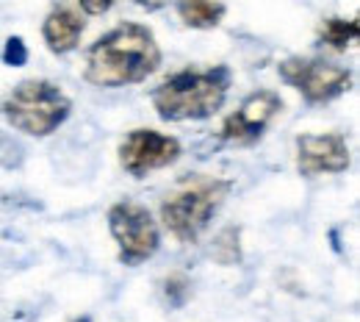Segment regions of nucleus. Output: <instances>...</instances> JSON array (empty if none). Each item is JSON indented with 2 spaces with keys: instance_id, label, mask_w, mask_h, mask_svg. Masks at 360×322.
<instances>
[{
  "instance_id": "nucleus-1",
  "label": "nucleus",
  "mask_w": 360,
  "mask_h": 322,
  "mask_svg": "<svg viewBox=\"0 0 360 322\" xmlns=\"http://www.w3.org/2000/svg\"><path fill=\"white\" fill-rule=\"evenodd\" d=\"M161 64V47L153 31L139 23H122L100 37L86 53V81L100 89L141 84Z\"/></svg>"
},
{
  "instance_id": "nucleus-2",
  "label": "nucleus",
  "mask_w": 360,
  "mask_h": 322,
  "mask_svg": "<svg viewBox=\"0 0 360 322\" xmlns=\"http://www.w3.org/2000/svg\"><path fill=\"white\" fill-rule=\"evenodd\" d=\"M233 75L225 64L208 70H180L153 92V106L161 120L183 123V120H205L217 114L227 100Z\"/></svg>"
},
{
  "instance_id": "nucleus-3",
  "label": "nucleus",
  "mask_w": 360,
  "mask_h": 322,
  "mask_svg": "<svg viewBox=\"0 0 360 322\" xmlns=\"http://www.w3.org/2000/svg\"><path fill=\"white\" fill-rule=\"evenodd\" d=\"M233 184L222 178L194 175L188 184H183L178 192H172L161 206V223L178 242H197L217 211L222 209L225 197L230 194Z\"/></svg>"
},
{
  "instance_id": "nucleus-4",
  "label": "nucleus",
  "mask_w": 360,
  "mask_h": 322,
  "mask_svg": "<svg viewBox=\"0 0 360 322\" xmlns=\"http://www.w3.org/2000/svg\"><path fill=\"white\" fill-rule=\"evenodd\" d=\"M3 117L28 137H47L70 117V97L50 81H22L3 100Z\"/></svg>"
},
{
  "instance_id": "nucleus-5",
  "label": "nucleus",
  "mask_w": 360,
  "mask_h": 322,
  "mask_svg": "<svg viewBox=\"0 0 360 322\" xmlns=\"http://www.w3.org/2000/svg\"><path fill=\"white\" fill-rule=\"evenodd\" d=\"M108 228L111 236L120 244V261L125 267H136L147 259L155 256L161 236H158V225L153 220V214L131 200H122L117 206H111L108 211Z\"/></svg>"
},
{
  "instance_id": "nucleus-6",
  "label": "nucleus",
  "mask_w": 360,
  "mask_h": 322,
  "mask_svg": "<svg viewBox=\"0 0 360 322\" xmlns=\"http://www.w3.org/2000/svg\"><path fill=\"white\" fill-rule=\"evenodd\" d=\"M280 78L294 87L308 103H330L352 87V70L324 61V58H285L280 67Z\"/></svg>"
},
{
  "instance_id": "nucleus-7",
  "label": "nucleus",
  "mask_w": 360,
  "mask_h": 322,
  "mask_svg": "<svg viewBox=\"0 0 360 322\" xmlns=\"http://www.w3.org/2000/svg\"><path fill=\"white\" fill-rule=\"evenodd\" d=\"M178 156V139L158 134L153 128H136L120 144V164L134 178H144L147 173H155V170H164V167L175 164Z\"/></svg>"
},
{
  "instance_id": "nucleus-8",
  "label": "nucleus",
  "mask_w": 360,
  "mask_h": 322,
  "mask_svg": "<svg viewBox=\"0 0 360 322\" xmlns=\"http://www.w3.org/2000/svg\"><path fill=\"white\" fill-rule=\"evenodd\" d=\"M283 111V97L271 89H258L222 123V139L227 144H252L264 137L271 120Z\"/></svg>"
},
{
  "instance_id": "nucleus-9",
  "label": "nucleus",
  "mask_w": 360,
  "mask_h": 322,
  "mask_svg": "<svg viewBox=\"0 0 360 322\" xmlns=\"http://www.w3.org/2000/svg\"><path fill=\"white\" fill-rule=\"evenodd\" d=\"M349 144L341 134H305L297 139V170L305 178L349 170Z\"/></svg>"
},
{
  "instance_id": "nucleus-10",
  "label": "nucleus",
  "mask_w": 360,
  "mask_h": 322,
  "mask_svg": "<svg viewBox=\"0 0 360 322\" xmlns=\"http://www.w3.org/2000/svg\"><path fill=\"white\" fill-rule=\"evenodd\" d=\"M42 37H45L47 47L53 53H70V50L78 47L81 37H84V20L72 8H67V6L53 8L45 17Z\"/></svg>"
},
{
  "instance_id": "nucleus-11",
  "label": "nucleus",
  "mask_w": 360,
  "mask_h": 322,
  "mask_svg": "<svg viewBox=\"0 0 360 322\" xmlns=\"http://www.w3.org/2000/svg\"><path fill=\"white\" fill-rule=\"evenodd\" d=\"M178 14L188 28H217L225 17V3L222 0H180Z\"/></svg>"
},
{
  "instance_id": "nucleus-12",
  "label": "nucleus",
  "mask_w": 360,
  "mask_h": 322,
  "mask_svg": "<svg viewBox=\"0 0 360 322\" xmlns=\"http://www.w3.org/2000/svg\"><path fill=\"white\" fill-rule=\"evenodd\" d=\"M360 37V25L358 20H324L321 28H319V42L321 45H330L333 50H347L355 39Z\"/></svg>"
},
{
  "instance_id": "nucleus-13",
  "label": "nucleus",
  "mask_w": 360,
  "mask_h": 322,
  "mask_svg": "<svg viewBox=\"0 0 360 322\" xmlns=\"http://www.w3.org/2000/svg\"><path fill=\"white\" fill-rule=\"evenodd\" d=\"M3 61L11 64V67H22L28 61V47H25V42L20 37H11L6 42V47H3Z\"/></svg>"
},
{
  "instance_id": "nucleus-14",
  "label": "nucleus",
  "mask_w": 360,
  "mask_h": 322,
  "mask_svg": "<svg viewBox=\"0 0 360 322\" xmlns=\"http://www.w3.org/2000/svg\"><path fill=\"white\" fill-rule=\"evenodd\" d=\"M188 280L183 275H172L169 280H167V297H169V303L172 306H180L186 297H188Z\"/></svg>"
},
{
  "instance_id": "nucleus-15",
  "label": "nucleus",
  "mask_w": 360,
  "mask_h": 322,
  "mask_svg": "<svg viewBox=\"0 0 360 322\" xmlns=\"http://www.w3.org/2000/svg\"><path fill=\"white\" fill-rule=\"evenodd\" d=\"M78 6L84 8V14L100 17V14H105V11L114 6V0H78Z\"/></svg>"
},
{
  "instance_id": "nucleus-16",
  "label": "nucleus",
  "mask_w": 360,
  "mask_h": 322,
  "mask_svg": "<svg viewBox=\"0 0 360 322\" xmlns=\"http://www.w3.org/2000/svg\"><path fill=\"white\" fill-rule=\"evenodd\" d=\"M139 8H147V11H158V8H164L169 0H134Z\"/></svg>"
},
{
  "instance_id": "nucleus-17",
  "label": "nucleus",
  "mask_w": 360,
  "mask_h": 322,
  "mask_svg": "<svg viewBox=\"0 0 360 322\" xmlns=\"http://www.w3.org/2000/svg\"><path fill=\"white\" fill-rule=\"evenodd\" d=\"M75 322H91V320H86V317H84V320H75Z\"/></svg>"
}]
</instances>
